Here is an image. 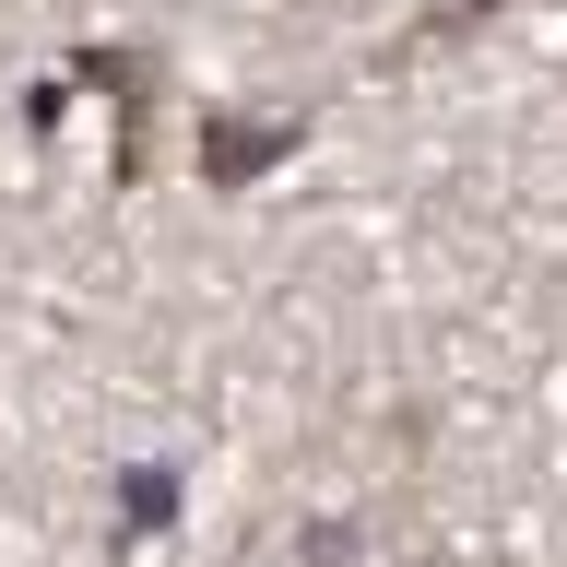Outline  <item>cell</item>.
Wrapping results in <instances>:
<instances>
[{"mask_svg":"<svg viewBox=\"0 0 567 567\" xmlns=\"http://www.w3.org/2000/svg\"><path fill=\"white\" fill-rule=\"evenodd\" d=\"M473 12H508V0H473Z\"/></svg>","mask_w":567,"mask_h":567,"instance_id":"4","label":"cell"},{"mask_svg":"<svg viewBox=\"0 0 567 567\" xmlns=\"http://www.w3.org/2000/svg\"><path fill=\"white\" fill-rule=\"evenodd\" d=\"M354 556V520H308L296 532V567H343Z\"/></svg>","mask_w":567,"mask_h":567,"instance_id":"3","label":"cell"},{"mask_svg":"<svg viewBox=\"0 0 567 567\" xmlns=\"http://www.w3.org/2000/svg\"><path fill=\"white\" fill-rule=\"evenodd\" d=\"M296 154H308V118H237V106H213L202 142H189L202 189H260V177H284Z\"/></svg>","mask_w":567,"mask_h":567,"instance_id":"1","label":"cell"},{"mask_svg":"<svg viewBox=\"0 0 567 567\" xmlns=\"http://www.w3.org/2000/svg\"><path fill=\"white\" fill-rule=\"evenodd\" d=\"M177 508H189V473H177V461H131V473H118V544H154Z\"/></svg>","mask_w":567,"mask_h":567,"instance_id":"2","label":"cell"}]
</instances>
